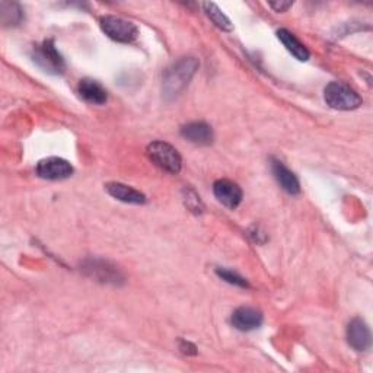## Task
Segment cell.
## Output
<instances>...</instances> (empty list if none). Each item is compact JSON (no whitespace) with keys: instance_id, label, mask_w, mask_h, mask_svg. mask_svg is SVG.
<instances>
[{"instance_id":"cell-1","label":"cell","mask_w":373,"mask_h":373,"mask_svg":"<svg viewBox=\"0 0 373 373\" xmlns=\"http://www.w3.org/2000/svg\"><path fill=\"white\" fill-rule=\"evenodd\" d=\"M199 69V62L194 57H184L174 63L163 76V95L168 100L175 98L190 84Z\"/></svg>"},{"instance_id":"cell-2","label":"cell","mask_w":373,"mask_h":373,"mask_svg":"<svg viewBox=\"0 0 373 373\" xmlns=\"http://www.w3.org/2000/svg\"><path fill=\"white\" fill-rule=\"evenodd\" d=\"M325 102L334 109L340 111H350L363 104L362 96L358 95L352 87L343 84V82H331L324 91Z\"/></svg>"},{"instance_id":"cell-3","label":"cell","mask_w":373,"mask_h":373,"mask_svg":"<svg viewBox=\"0 0 373 373\" xmlns=\"http://www.w3.org/2000/svg\"><path fill=\"white\" fill-rule=\"evenodd\" d=\"M147 155L152 162L156 163L159 168L170 174H178L181 171L183 161L178 150L165 142H154L147 146Z\"/></svg>"},{"instance_id":"cell-4","label":"cell","mask_w":373,"mask_h":373,"mask_svg":"<svg viewBox=\"0 0 373 373\" xmlns=\"http://www.w3.org/2000/svg\"><path fill=\"white\" fill-rule=\"evenodd\" d=\"M33 59L44 72L51 75H62L66 69L62 54L54 46L53 39H47L41 46H37L33 53Z\"/></svg>"},{"instance_id":"cell-5","label":"cell","mask_w":373,"mask_h":373,"mask_svg":"<svg viewBox=\"0 0 373 373\" xmlns=\"http://www.w3.org/2000/svg\"><path fill=\"white\" fill-rule=\"evenodd\" d=\"M100 25L105 35L114 41H118V43H133L137 35H139V30H137V26L133 22L120 17L105 15L100 19Z\"/></svg>"},{"instance_id":"cell-6","label":"cell","mask_w":373,"mask_h":373,"mask_svg":"<svg viewBox=\"0 0 373 373\" xmlns=\"http://www.w3.org/2000/svg\"><path fill=\"white\" fill-rule=\"evenodd\" d=\"M35 171L39 178L50 179V181H60V179H66L73 175V167L71 162L56 156L39 161Z\"/></svg>"},{"instance_id":"cell-7","label":"cell","mask_w":373,"mask_h":373,"mask_svg":"<svg viewBox=\"0 0 373 373\" xmlns=\"http://www.w3.org/2000/svg\"><path fill=\"white\" fill-rule=\"evenodd\" d=\"M213 192L220 203L232 210L237 209L242 201L241 187L237 183L229 181V179H219V181H216L213 184Z\"/></svg>"},{"instance_id":"cell-8","label":"cell","mask_w":373,"mask_h":373,"mask_svg":"<svg viewBox=\"0 0 373 373\" xmlns=\"http://www.w3.org/2000/svg\"><path fill=\"white\" fill-rule=\"evenodd\" d=\"M347 341L356 352H366L370 347V329L362 318H354L349 324Z\"/></svg>"},{"instance_id":"cell-9","label":"cell","mask_w":373,"mask_h":373,"mask_svg":"<svg viewBox=\"0 0 373 373\" xmlns=\"http://www.w3.org/2000/svg\"><path fill=\"white\" fill-rule=\"evenodd\" d=\"M181 134L188 142L200 146H207L213 142V130L209 124H206L203 121H194L187 124V126L181 129Z\"/></svg>"},{"instance_id":"cell-10","label":"cell","mask_w":373,"mask_h":373,"mask_svg":"<svg viewBox=\"0 0 373 373\" xmlns=\"http://www.w3.org/2000/svg\"><path fill=\"white\" fill-rule=\"evenodd\" d=\"M78 93L80 95V98L93 104V105H104L108 100V93L105 88L93 79H84L79 82L78 85Z\"/></svg>"},{"instance_id":"cell-11","label":"cell","mask_w":373,"mask_h":373,"mask_svg":"<svg viewBox=\"0 0 373 373\" xmlns=\"http://www.w3.org/2000/svg\"><path fill=\"white\" fill-rule=\"evenodd\" d=\"M232 324L239 331H251L262 324V313L255 308L241 307L232 313Z\"/></svg>"},{"instance_id":"cell-12","label":"cell","mask_w":373,"mask_h":373,"mask_svg":"<svg viewBox=\"0 0 373 373\" xmlns=\"http://www.w3.org/2000/svg\"><path fill=\"white\" fill-rule=\"evenodd\" d=\"M107 192L116 200H120L122 203L127 204H143L146 201L145 194H142L140 191L134 190L133 187H129L126 184L121 183H108L105 185Z\"/></svg>"},{"instance_id":"cell-13","label":"cell","mask_w":373,"mask_h":373,"mask_svg":"<svg viewBox=\"0 0 373 373\" xmlns=\"http://www.w3.org/2000/svg\"><path fill=\"white\" fill-rule=\"evenodd\" d=\"M273 174H274V178L278 179V183L280 184V187L289 192V194H299L300 192V184H299V179L296 178V175L290 171L289 168H286L284 165L279 161H273Z\"/></svg>"},{"instance_id":"cell-14","label":"cell","mask_w":373,"mask_h":373,"mask_svg":"<svg viewBox=\"0 0 373 373\" xmlns=\"http://www.w3.org/2000/svg\"><path fill=\"white\" fill-rule=\"evenodd\" d=\"M278 37L283 43V46L287 48L289 53H292V56H295L300 62H307L309 60V50L303 46L300 41L287 30H279Z\"/></svg>"},{"instance_id":"cell-15","label":"cell","mask_w":373,"mask_h":373,"mask_svg":"<svg viewBox=\"0 0 373 373\" xmlns=\"http://www.w3.org/2000/svg\"><path fill=\"white\" fill-rule=\"evenodd\" d=\"M203 8H204L206 15L210 18V21L217 26V28H220L222 31H228V33L233 30V25L230 24L229 18L217 8V5L207 2V3H203Z\"/></svg>"},{"instance_id":"cell-16","label":"cell","mask_w":373,"mask_h":373,"mask_svg":"<svg viewBox=\"0 0 373 373\" xmlns=\"http://www.w3.org/2000/svg\"><path fill=\"white\" fill-rule=\"evenodd\" d=\"M101 262V267L98 266V261H92L91 262V266H88L87 267V270L88 271H91L92 274H95V273H101V280L102 282H113V283H116L120 278H118V271L116 270V269H109L108 266H107V262H102V261H100Z\"/></svg>"},{"instance_id":"cell-17","label":"cell","mask_w":373,"mask_h":373,"mask_svg":"<svg viewBox=\"0 0 373 373\" xmlns=\"http://www.w3.org/2000/svg\"><path fill=\"white\" fill-rule=\"evenodd\" d=\"M217 275L222 280L230 283V284H235V286H239V287H248V283L244 278H241V275L238 273H233L230 270H226V269H217L216 270Z\"/></svg>"},{"instance_id":"cell-18","label":"cell","mask_w":373,"mask_h":373,"mask_svg":"<svg viewBox=\"0 0 373 373\" xmlns=\"http://www.w3.org/2000/svg\"><path fill=\"white\" fill-rule=\"evenodd\" d=\"M179 349H181V352H183L184 354H191V356L197 354L196 345H194V344H191V343H188V341H184V340L179 341Z\"/></svg>"},{"instance_id":"cell-19","label":"cell","mask_w":373,"mask_h":373,"mask_svg":"<svg viewBox=\"0 0 373 373\" xmlns=\"http://www.w3.org/2000/svg\"><path fill=\"white\" fill-rule=\"evenodd\" d=\"M270 8H273L275 12H286L289 8H292V2H271L269 3Z\"/></svg>"}]
</instances>
